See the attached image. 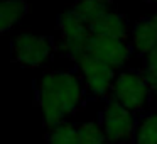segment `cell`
<instances>
[{
	"label": "cell",
	"mask_w": 157,
	"mask_h": 144,
	"mask_svg": "<svg viewBox=\"0 0 157 144\" xmlns=\"http://www.w3.org/2000/svg\"><path fill=\"white\" fill-rule=\"evenodd\" d=\"M71 10L76 15H79L90 27L96 21H100L103 15L112 12L113 5L110 0H76Z\"/></svg>",
	"instance_id": "8fae6325"
},
{
	"label": "cell",
	"mask_w": 157,
	"mask_h": 144,
	"mask_svg": "<svg viewBox=\"0 0 157 144\" xmlns=\"http://www.w3.org/2000/svg\"><path fill=\"white\" fill-rule=\"evenodd\" d=\"M75 63L86 93H90L95 98H105L112 93L113 80L117 76L113 68H110L108 65H105L90 53L81 54Z\"/></svg>",
	"instance_id": "5b68a950"
},
{
	"label": "cell",
	"mask_w": 157,
	"mask_h": 144,
	"mask_svg": "<svg viewBox=\"0 0 157 144\" xmlns=\"http://www.w3.org/2000/svg\"><path fill=\"white\" fill-rule=\"evenodd\" d=\"M79 129V144H112L105 137L101 127L95 120H88V122L78 126Z\"/></svg>",
	"instance_id": "5bb4252c"
},
{
	"label": "cell",
	"mask_w": 157,
	"mask_h": 144,
	"mask_svg": "<svg viewBox=\"0 0 157 144\" xmlns=\"http://www.w3.org/2000/svg\"><path fill=\"white\" fill-rule=\"evenodd\" d=\"M98 124L106 139L112 144H117L125 142V141H133L139 119L132 110L125 109L117 100L110 98L100 114Z\"/></svg>",
	"instance_id": "277c9868"
},
{
	"label": "cell",
	"mask_w": 157,
	"mask_h": 144,
	"mask_svg": "<svg viewBox=\"0 0 157 144\" xmlns=\"http://www.w3.org/2000/svg\"><path fill=\"white\" fill-rule=\"evenodd\" d=\"M86 53L93 54L95 58H98L100 61H103L105 65H108L110 68L117 71L130 59L132 44H128L127 39L93 34Z\"/></svg>",
	"instance_id": "52a82bcc"
},
{
	"label": "cell",
	"mask_w": 157,
	"mask_h": 144,
	"mask_svg": "<svg viewBox=\"0 0 157 144\" xmlns=\"http://www.w3.org/2000/svg\"><path fill=\"white\" fill-rule=\"evenodd\" d=\"M58 31L59 41L56 44V51L73 61H76L79 56L86 53L93 34L88 24L79 15H76L73 10L63 12L58 19Z\"/></svg>",
	"instance_id": "3957f363"
},
{
	"label": "cell",
	"mask_w": 157,
	"mask_h": 144,
	"mask_svg": "<svg viewBox=\"0 0 157 144\" xmlns=\"http://www.w3.org/2000/svg\"><path fill=\"white\" fill-rule=\"evenodd\" d=\"M130 41L132 49L144 56L157 48V12L133 26L130 31Z\"/></svg>",
	"instance_id": "ba28073f"
},
{
	"label": "cell",
	"mask_w": 157,
	"mask_h": 144,
	"mask_svg": "<svg viewBox=\"0 0 157 144\" xmlns=\"http://www.w3.org/2000/svg\"><path fill=\"white\" fill-rule=\"evenodd\" d=\"M112 98L133 114L140 112L152 98L142 70H122L117 73L112 86Z\"/></svg>",
	"instance_id": "7a4b0ae2"
},
{
	"label": "cell",
	"mask_w": 157,
	"mask_h": 144,
	"mask_svg": "<svg viewBox=\"0 0 157 144\" xmlns=\"http://www.w3.org/2000/svg\"><path fill=\"white\" fill-rule=\"evenodd\" d=\"M145 2H149V4H157V0H145Z\"/></svg>",
	"instance_id": "2e32d148"
},
{
	"label": "cell",
	"mask_w": 157,
	"mask_h": 144,
	"mask_svg": "<svg viewBox=\"0 0 157 144\" xmlns=\"http://www.w3.org/2000/svg\"><path fill=\"white\" fill-rule=\"evenodd\" d=\"M142 73H144V76H145L147 83H149L152 97L157 98V48L152 49L149 54L144 56Z\"/></svg>",
	"instance_id": "9a60e30c"
},
{
	"label": "cell",
	"mask_w": 157,
	"mask_h": 144,
	"mask_svg": "<svg viewBox=\"0 0 157 144\" xmlns=\"http://www.w3.org/2000/svg\"><path fill=\"white\" fill-rule=\"evenodd\" d=\"M29 12L25 0H0V34L14 29Z\"/></svg>",
	"instance_id": "30bf717a"
},
{
	"label": "cell",
	"mask_w": 157,
	"mask_h": 144,
	"mask_svg": "<svg viewBox=\"0 0 157 144\" xmlns=\"http://www.w3.org/2000/svg\"><path fill=\"white\" fill-rule=\"evenodd\" d=\"M133 144H157V112H150L139 120Z\"/></svg>",
	"instance_id": "7c38bea8"
},
{
	"label": "cell",
	"mask_w": 157,
	"mask_h": 144,
	"mask_svg": "<svg viewBox=\"0 0 157 144\" xmlns=\"http://www.w3.org/2000/svg\"><path fill=\"white\" fill-rule=\"evenodd\" d=\"M90 31H91V34L120 38V39H127V36H130V27L127 17L120 12H117L115 9L112 12H108L106 15H103L95 24L90 26Z\"/></svg>",
	"instance_id": "9c48e42d"
},
{
	"label": "cell",
	"mask_w": 157,
	"mask_h": 144,
	"mask_svg": "<svg viewBox=\"0 0 157 144\" xmlns=\"http://www.w3.org/2000/svg\"><path fill=\"white\" fill-rule=\"evenodd\" d=\"M86 90L81 76L68 70L46 71L36 86V100L46 129L64 124L85 105Z\"/></svg>",
	"instance_id": "6da1fadb"
},
{
	"label": "cell",
	"mask_w": 157,
	"mask_h": 144,
	"mask_svg": "<svg viewBox=\"0 0 157 144\" xmlns=\"http://www.w3.org/2000/svg\"><path fill=\"white\" fill-rule=\"evenodd\" d=\"M56 44L49 38L37 36L32 32H21L14 39L12 53L14 58L27 68H37L51 58Z\"/></svg>",
	"instance_id": "8992f818"
},
{
	"label": "cell",
	"mask_w": 157,
	"mask_h": 144,
	"mask_svg": "<svg viewBox=\"0 0 157 144\" xmlns=\"http://www.w3.org/2000/svg\"><path fill=\"white\" fill-rule=\"evenodd\" d=\"M48 130V144H79V129L75 124L64 122Z\"/></svg>",
	"instance_id": "4fadbf2b"
}]
</instances>
